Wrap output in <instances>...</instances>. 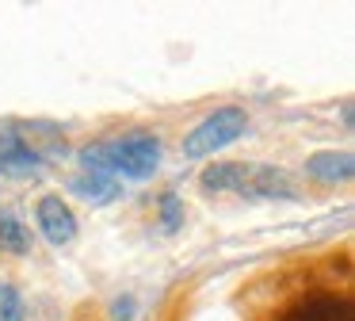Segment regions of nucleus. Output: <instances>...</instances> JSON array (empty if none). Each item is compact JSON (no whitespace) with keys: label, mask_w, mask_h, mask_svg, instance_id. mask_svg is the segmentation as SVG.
<instances>
[{"label":"nucleus","mask_w":355,"mask_h":321,"mask_svg":"<svg viewBox=\"0 0 355 321\" xmlns=\"http://www.w3.org/2000/svg\"><path fill=\"white\" fill-rule=\"evenodd\" d=\"M207 191H237L248 199H298L291 172L275 165H248V160H225V165H210L199 176Z\"/></svg>","instance_id":"f257e3e1"},{"label":"nucleus","mask_w":355,"mask_h":321,"mask_svg":"<svg viewBox=\"0 0 355 321\" xmlns=\"http://www.w3.org/2000/svg\"><path fill=\"white\" fill-rule=\"evenodd\" d=\"M245 130H248V115L241 111V107H218V111L207 115L191 134H184V157L187 160L214 157L218 149L237 142Z\"/></svg>","instance_id":"f03ea898"},{"label":"nucleus","mask_w":355,"mask_h":321,"mask_svg":"<svg viewBox=\"0 0 355 321\" xmlns=\"http://www.w3.org/2000/svg\"><path fill=\"white\" fill-rule=\"evenodd\" d=\"M161 165V142L146 130L138 134H126L119 142H111V168L115 176H126V180H149Z\"/></svg>","instance_id":"7ed1b4c3"},{"label":"nucleus","mask_w":355,"mask_h":321,"mask_svg":"<svg viewBox=\"0 0 355 321\" xmlns=\"http://www.w3.org/2000/svg\"><path fill=\"white\" fill-rule=\"evenodd\" d=\"M42 172V160L27 149V142L16 134L12 126L0 130V176H12V180H35Z\"/></svg>","instance_id":"20e7f679"},{"label":"nucleus","mask_w":355,"mask_h":321,"mask_svg":"<svg viewBox=\"0 0 355 321\" xmlns=\"http://www.w3.org/2000/svg\"><path fill=\"white\" fill-rule=\"evenodd\" d=\"M39 229H42V237H46L54 249H62V245H69L73 237H77V218H73V211H69V203H62L58 195H46V199H39Z\"/></svg>","instance_id":"39448f33"},{"label":"nucleus","mask_w":355,"mask_h":321,"mask_svg":"<svg viewBox=\"0 0 355 321\" xmlns=\"http://www.w3.org/2000/svg\"><path fill=\"white\" fill-rule=\"evenodd\" d=\"M283 321H352V302L336 295H313L283 313Z\"/></svg>","instance_id":"423d86ee"},{"label":"nucleus","mask_w":355,"mask_h":321,"mask_svg":"<svg viewBox=\"0 0 355 321\" xmlns=\"http://www.w3.org/2000/svg\"><path fill=\"white\" fill-rule=\"evenodd\" d=\"M306 172L313 176V180L321 183H344L355 176V157L344 149H324V153H313V157L306 160Z\"/></svg>","instance_id":"0eeeda50"},{"label":"nucleus","mask_w":355,"mask_h":321,"mask_svg":"<svg viewBox=\"0 0 355 321\" xmlns=\"http://www.w3.org/2000/svg\"><path fill=\"white\" fill-rule=\"evenodd\" d=\"M73 195H80V199H88V203L103 206V203H111V199L119 195V180H115V176L80 172L77 180H73Z\"/></svg>","instance_id":"6e6552de"},{"label":"nucleus","mask_w":355,"mask_h":321,"mask_svg":"<svg viewBox=\"0 0 355 321\" xmlns=\"http://www.w3.org/2000/svg\"><path fill=\"white\" fill-rule=\"evenodd\" d=\"M0 249L16 252V256H24L31 249V233H27V226L16 214H0Z\"/></svg>","instance_id":"1a4fd4ad"},{"label":"nucleus","mask_w":355,"mask_h":321,"mask_svg":"<svg viewBox=\"0 0 355 321\" xmlns=\"http://www.w3.org/2000/svg\"><path fill=\"white\" fill-rule=\"evenodd\" d=\"M0 321H24V298L12 283H0Z\"/></svg>","instance_id":"9d476101"},{"label":"nucleus","mask_w":355,"mask_h":321,"mask_svg":"<svg viewBox=\"0 0 355 321\" xmlns=\"http://www.w3.org/2000/svg\"><path fill=\"white\" fill-rule=\"evenodd\" d=\"M161 222H164V229H168V233H176V229L184 226V206H180L176 195H164L161 199Z\"/></svg>","instance_id":"9b49d317"},{"label":"nucleus","mask_w":355,"mask_h":321,"mask_svg":"<svg viewBox=\"0 0 355 321\" xmlns=\"http://www.w3.org/2000/svg\"><path fill=\"white\" fill-rule=\"evenodd\" d=\"M134 318V298L126 295V298H119L115 306H111V321H130Z\"/></svg>","instance_id":"f8f14e48"}]
</instances>
